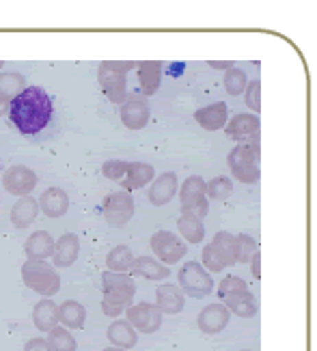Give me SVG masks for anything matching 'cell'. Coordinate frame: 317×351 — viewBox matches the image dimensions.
<instances>
[{
	"label": "cell",
	"mask_w": 317,
	"mask_h": 351,
	"mask_svg": "<svg viewBox=\"0 0 317 351\" xmlns=\"http://www.w3.org/2000/svg\"><path fill=\"white\" fill-rule=\"evenodd\" d=\"M9 104H11V101H7V99H3V97H0V117H3V114H7V112H9Z\"/></svg>",
	"instance_id": "7bdbcfd3"
},
{
	"label": "cell",
	"mask_w": 317,
	"mask_h": 351,
	"mask_svg": "<svg viewBox=\"0 0 317 351\" xmlns=\"http://www.w3.org/2000/svg\"><path fill=\"white\" fill-rule=\"evenodd\" d=\"M24 351H52V349H50V345L45 339H30L24 345Z\"/></svg>",
	"instance_id": "ab89813d"
},
{
	"label": "cell",
	"mask_w": 317,
	"mask_h": 351,
	"mask_svg": "<svg viewBox=\"0 0 317 351\" xmlns=\"http://www.w3.org/2000/svg\"><path fill=\"white\" fill-rule=\"evenodd\" d=\"M58 322H63V326L69 330H82L86 322V311L80 302L67 300L58 306Z\"/></svg>",
	"instance_id": "4316f807"
},
{
	"label": "cell",
	"mask_w": 317,
	"mask_h": 351,
	"mask_svg": "<svg viewBox=\"0 0 317 351\" xmlns=\"http://www.w3.org/2000/svg\"><path fill=\"white\" fill-rule=\"evenodd\" d=\"M255 252H257V241L250 235L235 237V261L237 263H248Z\"/></svg>",
	"instance_id": "d590c367"
},
{
	"label": "cell",
	"mask_w": 317,
	"mask_h": 351,
	"mask_svg": "<svg viewBox=\"0 0 317 351\" xmlns=\"http://www.w3.org/2000/svg\"><path fill=\"white\" fill-rule=\"evenodd\" d=\"M78 252H80V239L75 233H65L60 235L58 241H54V250H52V261H54V269L60 267H71L75 263V258H78Z\"/></svg>",
	"instance_id": "2e32d148"
},
{
	"label": "cell",
	"mask_w": 317,
	"mask_h": 351,
	"mask_svg": "<svg viewBox=\"0 0 317 351\" xmlns=\"http://www.w3.org/2000/svg\"><path fill=\"white\" fill-rule=\"evenodd\" d=\"M104 351H124V349H119V347H106Z\"/></svg>",
	"instance_id": "ee69618b"
},
{
	"label": "cell",
	"mask_w": 317,
	"mask_h": 351,
	"mask_svg": "<svg viewBox=\"0 0 317 351\" xmlns=\"http://www.w3.org/2000/svg\"><path fill=\"white\" fill-rule=\"evenodd\" d=\"M211 246H214L220 256H222V261L226 267H231L235 265V237L231 233H226V231H220L214 235V239H211Z\"/></svg>",
	"instance_id": "1f68e13d"
},
{
	"label": "cell",
	"mask_w": 317,
	"mask_h": 351,
	"mask_svg": "<svg viewBox=\"0 0 317 351\" xmlns=\"http://www.w3.org/2000/svg\"><path fill=\"white\" fill-rule=\"evenodd\" d=\"M132 263H134V256L128 246H115L108 252V256H106V267H108V271H115V274L130 271Z\"/></svg>",
	"instance_id": "4dcf8cb0"
},
{
	"label": "cell",
	"mask_w": 317,
	"mask_h": 351,
	"mask_svg": "<svg viewBox=\"0 0 317 351\" xmlns=\"http://www.w3.org/2000/svg\"><path fill=\"white\" fill-rule=\"evenodd\" d=\"M184 293L177 285H169L164 282L158 287L156 291V306L160 308L162 315H177L184 311Z\"/></svg>",
	"instance_id": "d6986e66"
},
{
	"label": "cell",
	"mask_w": 317,
	"mask_h": 351,
	"mask_svg": "<svg viewBox=\"0 0 317 351\" xmlns=\"http://www.w3.org/2000/svg\"><path fill=\"white\" fill-rule=\"evenodd\" d=\"M106 179L119 183L124 192L141 190L149 181H154V166L145 162H124V160H108L102 166Z\"/></svg>",
	"instance_id": "3957f363"
},
{
	"label": "cell",
	"mask_w": 317,
	"mask_h": 351,
	"mask_svg": "<svg viewBox=\"0 0 317 351\" xmlns=\"http://www.w3.org/2000/svg\"><path fill=\"white\" fill-rule=\"evenodd\" d=\"M3 186L9 194L24 198V196H30V192L35 190L37 175L24 164H13L3 175Z\"/></svg>",
	"instance_id": "7c38bea8"
},
{
	"label": "cell",
	"mask_w": 317,
	"mask_h": 351,
	"mask_svg": "<svg viewBox=\"0 0 317 351\" xmlns=\"http://www.w3.org/2000/svg\"><path fill=\"white\" fill-rule=\"evenodd\" d=\"M136 69H139L143 97L154 95L162 82V60H141V63H136Z\"/></svg>",
	"instance_id": "44dd1931"
},
{
	"label": "cell",
	"mask_w": 317,
	"mask_h": 351,
	"mask_svg": "<svg viewBox=\"0 0 317 351\" xmlns=\"http://www.w3.org/2000/svg\"><path fill=\"white\" fill-rule=\"evenodd\" d=\"M136 67L134 60H102L97 69L99 86L113 104H124L128 99V71Z\"/></svg>",
	"instance_id": "277c9868"
},
{
	"label": "cell",
	"mask_w": 317,
	"mask_h": 351,
	"mask_svg": "<svg viewBox=\"0 0 317 351\" xmlns=\"http://www.w3.org/2000/svg\"><path fill=\"white\" fill-rule=\"evenodd\" d=\"M242 291H248V285L242 280L239 276H226L222 278V282L218 285V295L224 300L229 295H235V293H242Z\"/></svg>",
	"instance_id": "8d00e7d4"
},
{
	"label": "cell",
	"mask_w": 317,
	"mask_h": 351,
	"mask_svg": "<svg viewBox=\"0 0 317 351\" xmlns=\"http://www.w3.org/2000/svg\"><path fill=\"white\" fill-rule=\"evenodd\" d=\"M231 319V313L224 308V304H209L205 306L199 317H196V324H199V330L207 337H214V334L222 332L226 328Z\"/></svg>",
	"instance_id": "5bb4252c"
},
{
	"label": "cell",
	"mask_w": 317,
	"mask_h": 351,
	"mask_svg": "<svg viewBox=\"0 0 317 351\" xmlns=\"http://www.w3.org/2000/svg\"><path fill=\"white\" fill-rule=\"evenodd\" d=\"M26 88V78L18 71H9V73H0V97L13 101L22 90Z\"/></svg>",
	"instance_id": "f546056e"
},
{
	"label": "cell",
	"mask_w": 317,
	"mask_h": 351,
	"mask_svg": "<svg viewBox=\"0 0 317 351\" xmlns=\"http://www.w3.org/2000/svg\"><path fill=\"white\" fill-rule=\"evenodd\" d=\"M149 246H151V250H154V254L158 256V261L162 265H175L188 252L184 239H181L179 235H175V233H169V231H158V233L151 235Z\"/></svg>",
	"instance_id": "9c48e42d"
},
{
	"label": "cell",
	"mask_w": 317,
	"mask_h": 351,
	"mask_svg": "<svg viewBox=\"0 0 317 351\" xmlns=\"http://www.w3.org/2000/svg\"><path fill=\"white\" fill-rule=\"evenodd\" d=\"M179 201H181V211L192 213V216L203 220L209 209V201L205 198V181L199 175L188 177L179 190Z\"/></svg>",
	"instance_id": "ba28073f"
},
{
	"label": "cell",
	"mask_w": 317,
	"mask_h": 351,
	"mask_svg": "<svg viewBox=\"0 0 317 351\" xmlns=\"http://www.w3.org/2000/svg\"><path fill=\"white\" fill-rule=\"evenodd\" d=\"M102 289H104L102 311L106 317L113 319H117L130 306L136 293V285L132 276H128V274H115V271L102 274Z\"/></svg>",
	"instance_id": "7a4b0ae2"
},
{
	"label": "cell",
	"mask_w": 317,
	"mask_h": 351,
	"mask_svg": "<svg viewBox=\"0 0 317 351\" xmlns=\"http://www.w3.org/2000/svg\"><path fill=\"white\" fill-rule=\"evenodd\" d=\"M106 337L113 343V347H119V349H132L136 343H139V337H136V330L128 324V322H113L108 326V332H106Z\"/></svg>",
	"instance_id": "83f0119b"
},
{
	"label": "cell",
	"mask_w": 317,
	"mask_h": 351,
	"mask_svg": "<svg viewBox=\"0 0 317 351\" xmlns=\"http://www.w3.org/2000/svg\"><path fill=\"white\" fill-rule=\"evenodd\" d=\"M226 136L233 141H253L259 136L261 130V121L257 114H235L231 121H226Z\"/></svg>",
	"instance_id": "9a60e30c"
},
{
	"label": "cell",
	"mask_w": 317,
	"mask_h": 351,
	"mask_svg": "<svg viewBox=\"0 0 317 351\" xmlns=\"http://www.w3.org/2000/svg\"><path fill=\"white\" fill-rule=\"evenodd\" d=\"M52 250H54V239L48 231H37L24 241L26 258H33V261H45L48 256H52Z\"/></svg>",
	"instance_id": "603a6c76"
},
{
	"label": "cell",
	"mask_w": 317,
	"mask_h": 351,
	"mask_svg": "<svg viewBox=\"0 0 317 351\" xmlns=\"http://www.w3.org/2000/svg\"><path fill=\"white\" fill-rule=\"evenodd\" d=\"M22 280L28 289H33L35 293L48 298V300L52 295H56L60 289L58 269L48 265V261H33V258H26V263L22 265Z\"/></svg>",
	"instance_id": "8992f818"
},
{
	"label": "cell",
	"mask_w": 317,
	"mask_h": 351,
	"mask_svg": "<svg viewBox=\"0 0 317 351\" xmlns=\"http://www.w3.org/2000/svg\"><path fill=\"white\" fill-rule=\"evenodd\" d=\"M250 258H253V263H250V265H253V267H250L253 276H255V278H261V269H259V267H261V252L257 250Z\"/></svg>",
	"instance_id": "60d3db41"
},
{
	"label": "cell",
	"mask_w": 317,
	"mask_h": 351,
	"mask_svg": "<svg viewBox=\"0 0 317 351\" xmlns=\"http://www.w3.org/2000/svg\"><path fill=\"white\" fill-rule=\"evenodd\" d=\"M33 322H35V328L41 330V332H50L58 326V306L43 298L41 302H37V306L33 308Z\"/></svg>",
	"instance_id": "d4e9b609"
},
{
	"label": "cell",
	"mask_w": 317,
	"mask_h": 351,
	"mask_svg": "<svg viewBox=\"0 0 317 351\" xmlns=\"http://www.w3.org/2000/svg\"><path fill=\"white\" fill-rule=\"evenodd\" d=\"M130 271H132V276H141V278H147V280H166V278H169V274H171V269L166 265H162L154 256L134 258Z\"/></svg>",
	"instance_id": "7402d4cb"
},
{
	"label": "cell",
	"mask_w": 317,
	"mask_h": 351,
	"mask_svg": "<svg viewBox=\"0 0 317 351\" xmlns=\"http://www.w3.org/2000/svg\"><path fill=\"white\" fill-rule=\"evenodd\" d=\"M259 162H261V151L257 143H242L226 156V164H229L231 175L242 183L259 181L261 177Z\"/></svg>",
	"instance_id": "5b68a950"
},
{
	"label": "cell",
	"mask_w": 317,
	"mask_h": 351,
	"mask_svg": "<svg viewBox=\"0 0 317 351\" xmlns=\"http://www.w3.org/2000/svg\"><path fill=\"white\" fill-rule=\"evenodd\" d=\"M5 67V60H0V69H3Z\"/></svg>",
	"instance_id": "f6af8a7d"
},
{
	"label": "cell",
	"mask_w": 317,
	"mask_h": 351,
	"mask_svg": "<svg viewBox=\"0 0 317 351\" xmlns=\"http://www.w3.org/2000/svg\"><path fill=\"white\" fill-rule=\"evenodd\" d=\"M233 192V183L229 177H214L209 183H205V194L214 201H226Z\"/></svg>",
	"instance_id": "836d02e7"
},
{
	"label": "cell",
	"mask_w": 317,
	"mask_h": 351,
	"mask_svg": "<svg viewBox=\"0 0 317 351\" xmlns=\"http://www.w3.org/2000/svg\"><path fill=\"white\" fill-rule=\"evenodd\" d=\"M203 267H207V271H216V274L226 267L220 252L211 246V243H207V246L203 248Z\"/></svg>",
	"instance_id": "f35d334b"
},
{
	"label": "cell",
	"mask_w": 317,
	"mask_h": 351,
	"mask_svg": "<svg viewBox=\"0 0 317 351\" xmlns=\"http://www.w3.org/2000/svg\"><path fill=\"white\" fill-rule=\"evenodd\" d=\"M48 345L52 351H75L78 349V343H75V339L71 337V332L65 330V328H54L48 332Z\"/></svg>",
	"instance_id": "d6a6232c"
},
{
	"label": "cell",
	"mask_w": 317,
	"mask_h": 351,
	"mask_svg": "<svg viewBox=\"0 0 317 351\" xmlns=\"http://www.w3.org/2000/svg\"><path fill=\"white\" fill-rule=\"evenodd\" d=\"M248 84V75L237 69V67H231V69H226L224 73V88H226V93L229 95H242L244 93V88Z\"/></svg>",
	"instance_id": "e575fe53"
},
{
	"label": "cell",
	"mask_w": 317,
	"mask_h": 351,
	"mask_svg": "<svg viewBox=\"0 0 317 351\" xmlns=\"http://www.w3.org/2000/svg\"><path fill=\"white\" fill-rule=\"evenodd\" d=\"M224 308L233 315H237V317H242V319H253L257 315V311H259L257 300L250 291H242V293L224 298Z\"/></svg>",
	"instance_id": "484cf974"
},
{
	"label": "cell",
	"mask_w": 317,
	"mask_h": 351,
	"mask_svg": "<svg viewBox=\"0 0 317 351\" xmlns=\"http://www.w3.org/2000/svg\"><path fill=\"white\" fill-rule=\"evenodd\" d=\"M177 194V175L175 173H162L149 188V203L162 207V205H169Z\"/></svg>",
	"instance_id": "ac0fdd59"
},
{
	"label": "cell",
	"mask_w": 317,
	"mask_h": 351,
	"mask_svg": "<svg viewBox=\"0 0 317 351\" xmlns=\"http://www.w3.org/2000/svg\"><path fill=\"white\" fill-rule=\"evenodd\" d=\"M149 117L151 108L147 97L143 95H128V99L121 104V123L132 132L143 130L149 123Z\"/></svg>",
	"instance_id": "4fadbf2b"
},
{
	"label": "cell",
	"mask_w": 317,
	"mask_h": 351,
	"mask_svg": "<svg viewBox=\"0 0 317 351\" xmlns=\"http://www.w3.org/2000/svg\"><path fill=\"white\" fill-rule=\"evenodd\" d=\"M37 216H39V203L35 201V198H30V196L20 198V201L13 205L11 213H9L11 224L15 228H28L37 220Z\"/></svg>",
	"instance_id": "cb8c5ba5"
},
{
	"label": "cell",
	"mask_w": 317,
	"mask_h": 351,
	"mask_svg": "<svg viewBox=\"0 0 317 351\" xmlns=\"http://www.w3.org/2000/svg\"><path fill=\"white\" fill-rule=\"evenodd\" d=\"M37 203H39V209L48 218H60V216H65L69 209V196L60 188H48L39 196Z\"/></svg>",
	"instance_id": "ffe728a7"
},
{
	"label": "cell",
	"mask_w": 317,
	"mask_h": 351,
	"mask_svg": "<svg viewBox=\"0 0 317 351\" xmlns=\"http://www.w3.org/2000/svg\"><path fill=\"white\" fill-rule=\"evenodd\" d=\"M126 315H128V324L134 330H139L141 334H154L162 326V313L156 304H149V302L134 304V306L128 308Z\"/></svg>",
	"instance_id": "8fae6325"
},
{
	"label": "cell",
	"mask_w": 317,
	"mask_h": 351,
	"mask_svg": "<svg viewBox=\"0 0 317 351\" xmlns=\"http://www.w3.org/2000/svg\"><path fill=\"white\" fill-rule=\"evenodd\" d=\"M177 231L188 243H201L203 237H205L203 220H199L196 216H192V213H186V211H181V218L177 220Z\"/></svg>",
	"instance_id": "f1b7e54d"
},
{
	"label": "cell",
	"mask_w": 317,
	"mask_h": 351,
	"mask_svg": "<svg viewBox=\"0 0 317 351\" xmlns=\"http://www.w3.org/2000/svg\"><path fill=\"white\" fill-rule=\"evenodd\" d=\"M209 67H214V69H231L235 67L233 65V60H207Z\"/></svg>",
	"instance_id": "b9f144b4"
},
{
	"label": "cell",
	"mask_w": 317,
	"mask_h": 351,
	"mask_svg": "<svg viewBox=\"0 0 317 351\" xmlns=\"http://www.w3.org/2000/svg\"><path fill=\"white\" fill-rule=\"evenodd\" d=\"M181 293H188L192 298H207L214 291V280H211L209 271L199 261H188L177 274Z\"/></svg>",
	"instance_id": "52a82bcc"
},
{
	"label": "cell",
	"mask_w": 317,
	"mask_h": 351,
	"mask_svg": "<svg viewBox=\"0 0 317 351\" xmlns=\"http://www.w3.org/2000/svg\"><path fill=\"white\" fill-rule=\"evenodd\" d=\"M9 119L22 136L43 138L54 125V104L48 90L41 86H26L9 104Z\"/></svg>",
	"instance_id": "6da1fadb"
},
{
	"label": "cell",
	"mask_w": 317,
	"mask_h": 351,
	"mask_svg": "<svg viewBox=\"0 0 317 351\" xmlns=\"http://www.w3.org/2000/svg\"><path fill=\"white\" fill-rule=\"evenodd\" d=\"M194 121L207 132L222 130L226 125V121H229V106H226L224 101L209 104V106H205V108L194 112Z\"/></svg>",
	"instance_id": "e0dca14e"
},
{
	"label": "cell",
	"mask_w": 317,
	"mask_h": 351,
	"mask_svg": "<svg viewBox=\"0 0 317 351\" xmlns=\"http://www.w3.org/2000/svg\"><path fill=\"white\" fill-rule=\"evenodd\" d=\"M244 351H250V349H244Z\"/></svg>",
	"instance_id": "bcb514c9"
},
{
	"label": "cell",
	"mask_w": 317,
	"mask_h": 351,
	"mask_svg": "<svg viewBox=\"0 0 317 351\" xmlns=\"http://www.w3.org/2000/svg\"><path fill=\"white\" fill-rule=\"evenodd\" d=\"M244 93H246V106L248 108L257 114L261 110V80H250L244 88Z\"/></svg>",
	"instance_id": "74e56055"
},
{
	"label": "cell",
	"mask_w": 317,
	"mask_h": 351,
	"mask_svg": "<svg viewBox=\"0 0 317 351\" xmlns=\"http://www.w3.org/2000/svg\"><path fill=\"white\" fill-rule=\"evenodd\" d=\"M102 213H104L106 222H108L110 226H115V228L126 226L134 216V198H132V194L124 192V190L108 194V196H106L104 205H102Z\"/></svg>",
	"instance_id": "30bf717a"
}]
</instances>
